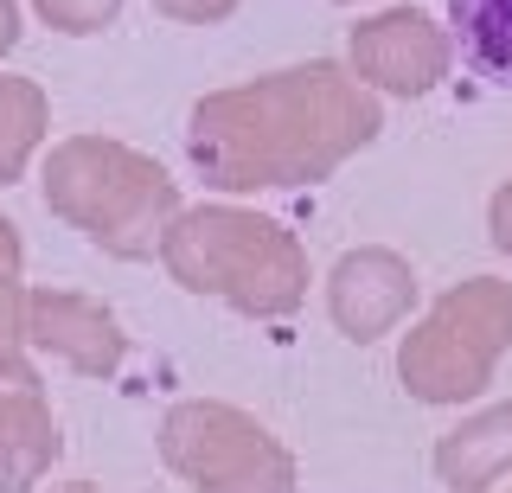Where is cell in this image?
Instances as JSON below:
<instances>
[{"instance_id":"obj_1","label":"cell","mask_w":512,"mask_h":493,"mask_svg":"<svg viewBox=\"0 0 512 493\" xmlns=\"http://www.w3.org/2000/svg\"><path fill=\"white\" fill-rule=\"evenodd\" d=\"M455 39L480 77L512 90V0H448Z\"/></svg>"}]
</instances>
